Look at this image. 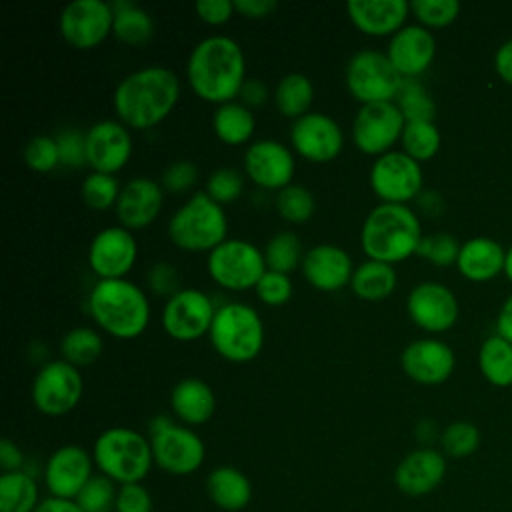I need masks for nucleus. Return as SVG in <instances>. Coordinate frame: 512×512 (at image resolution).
Returning a JSON list of instances; mask_svg holds the SVG:
<instances>
[{"mask_svg": "<svg viewBox=\"0 0 512 512\" xmlns=\"http://www.w3.org/2000/svg\"><path fill=\"white\" fill-rule=\"evenodd\" d=\"M162 204L164 190L160 182L148 176H134L122 186L114 210L120 226L134 232L148 228L160 216Z\"/></svg>", "mask_w": 512, "mask_h": 512, "instance_id": "25", "label": "nucleus"}, {"mask_svg": "<svg viewBox=\"0 0 512 512\" xmlns=\"http://www.w3.org/2000/svg\"><path fill=\"white\" fill-rule=\"evenodd\" d=\"M506 250L492 238L476 236L460 246L458 272L470 282H488L504 272Z\"/></svg>", "mask_w": 512, "mask_h": 512, "instance_id": "29", "label": "nucleus"}, {"mask_svg": "<svg viewBox=\"0 0 512 512\" xmlns=\"http://www.w3.org/2000/svg\"><path fill=\"white\" fill-rule=\"evenodd\" d=\"M300 270L312 288L320 292H338L350 286L354 264L344 248L336 244H316L306 250Z\"/></svg>", "mask_w": 512, "mask_h": 512, "instance_id": "26", "label": "nucleus"}, {"mask_svg": "<svg viewBox=\"0 0 512 512\" xmlns=\"http://www.w3.org/2000/svg\"><path fill=\"white\" fill-rule=\"evenodd\" d=\"M206 270L214 284L230 292L254 290L268 270L264 250L250 240L226 238L206 256Z\"/></svg>", "mask_w": 512, "mask_h": 512, "instance_id": "8", "label": "nucleus"}, {"mask_svg": "<svg viewBox=\"0 0 512 512\" xmlns=\"http://www.w3.org/2000/svg\"><path fill=\"white\" fill-rule=\"evenodd\" d=\"M504 274L512 282V246L506 250V264H504Z\"/></svg>", "mask_w": 512, "mask_h": 512, "instance_id": "61", "label": "nucleus"}, {"mask_svg": "<svg viewBox=\"0 0 512 512\" xmlns=\"http://www.w3.org/2000/svg\"><path fill=\"white\" fill-rule=\"evenodd\" d=\"M422 226L408 204L374 206L360 228V246L368 260L398 264L416 254L422 240Z\"/></svg>", "mask_w": 512, "mask_h": 512, "instance_id": "4", "label": "nucleus"}, {"mask_svg": "<svg viewBox=\"0 0 512 512\" xmlns=\"http://www.w3.org/2000/svg\"><path fill=\"white\" fill-rule=\"evenodd\" d=\"M194 10L208 26H222L236 14L232 0H200L196 2Z\"/></svg>", "mask_w": 512, "mask_h": 512, "instance_id": "54", "label": "nucleus"}, {"mask_svg": "<svg viewBox=\"0 0 512 512\" xmlns=\"http://www.w3.org/2000/svg\"><path fill=\"white\" fill-rule=\"evenodd\" d=\"M272 98L276 110L294 122L310 112L314 102V84L306 74L290 72L278 80Z\"/></svg>", "mask_w": 512, "mask_h": 512, "instance_id": "33", "label": "nucleus"}, {"mask_svg": "<svg viewBox=\"0 0 512 512\" xmlns=\"http://www.w3.org/2000/svg\"><path fill=\"white\" fill-rule=\"evenodd\" d=\"M24 164L40 174L52 172L56 166H60V150L56 136H34L28 140L24 148Z\"/></svg>", "mask_w": 512, "mask_h": 512, "instance_id": "48", "label": "nucleus"}, {"mask_svg": "<svg viewBox=\"0 0 512 512\" xmlns=\"http://www.w3.org/2000/svg\"><path fill=\"white\" fill-rule=\"evenodd\" d=\"M58 150H60V164L66 168H78L86 164V144H84V134L78 130H62L56 136Z\"/></svg>", "mask_w": 512, "mask_h": 512, "instance_id": "52", "label": "nucleus"}, {"mask_svg": "<svg viewBox=\"0 0 512 512\" xmlns=\"http://www.w3.org/2000/svg\"><path fill=\"white\" fill-rule=\"evenodd\" d=\"M456 366L454 350L438 338H420L400 352V368L422 386L444 384Z\"/></svg>", "mask_w": 512, "mask_h": 512, "instance_id": "22", "label": "nucleus"}, {"mask_svg": "<svg viewBox=\"0 0 512 512\" xmlns=\"http://www.w3.org/2000/svg\"><path fill=\"white\" fill-rule=\"evenodd\" d=\"M84 144L86 166H90L92 172L112 176L130 162L134 150L130 128L120 120H100L92 124L84 134Z\"/></svg>", "mask_w": 512, "mask_h": 512, "instance_id": "21", "label": "nucleus"}, {"mask_svg": "<svg viewBox=\"0 0 512 512\" xmlns=\"http://www.w3.org/2000/svg\"><path fill=\"white\" fill-rule=\"evenodd\" d=\"M120 182L116 180V176L112 174H102V172H90L84 180H82V188H80V196L84 200V204L90 210L96 212H106L110 208L116 206L118 196H120Z\"/></svg>", "mask_w": 512, "mask_h": 512, "instance_id": "42", "label": "nucleus"}, {"mask_svg": "<svg viewBox=\"0 0 512 512\" xmlns=\"http://www.w3.org/2000/svg\"><path fill=\"white\" fill-rule=\"evenodd\" d=\"M494 68L498 72V76L512 86V40L504 42L494 56Z\"/></svg>", "mask_w": 512, "mask_h": 512, "instance_id": "58", "label": "nucleus"}, {"mask_svg": "<svg viewBox=\"0 0 512 512\" xmlns=\"http://www.w3.org/2000/svg\"><path fill=\"white\" fill-rule=\"evenodd\" d=\"M170 242L184 252H212L226 240L228 218L204 190L194 192L168 220Z\"/></svg>", "mask_w": 512, "mask_h": 512, "instance_id": "6", "label": "nucleus"}, {"mask_svg": "<svg viewBox=\"0 0 512 512\" xmlns=\"http://www.w3.org/2000/svg\"><path fill=\"white\" fill-rule=\"evenodd\" d=\"M404 78L396 72L386 52L360 50L350 56L344 70L348 94L362 104L394 102Z\"/></svg>", "mask_w": 512, "mask_h": 512, "instance_id": "9", "label": "nucleus"}, {"mask_svg": "<svg viewBox=\"0 0 512 512\" xmlns=\"http://www.w3.org/2000/svg\"><path fill=\"white\" fill-rule=\"evenodd\" d=\"M154 466L170 476H190L206 460L204 440L184 424L172 422L168 428L150 436Z\"/></svg>", "mask_w": 512, "mask_h": 512, "instance_id": "15", "label": "nucleus"}, {"mask_svg": "<svg viewBox=\"0 0 512 512\" xmlns=\"http://www.w3.org/2000/svg\"><path fill=\"white\" fill-rule=\"evenodd\" d=\"M398 284V274L392 264L378 260H364L354 268L350 290L366 302H380L388 298Z\"/></svg>", "mask_w": 512, "mask_h": 512, "instance_id": "32", "label": "nucleus"}, {"mask_svg": "<svg viewBox=\"0 0 512 512\" xmlns=\"http://www.w3.org/2000/svg\"><path fill=\"white\" fill-rule=\"evenodd\" d=\"M186 80L192 92L208 104H226L238 98L246 82L242 46L222 34L200 40L186 60Z\"/></svg>", "mask_w": 512, "mask_h": 512, "instance_id": "2", "label": "nucleus"}, {"mask_svg": "<svg viewBox=\"0 0 512 512\" xmlns=\"http://www.w3.org/2000/svg\"><path fill=\"white\" fill-rule=\"evenodd\" d=\"M34 512H84V510L76 504V500L46 496L40 500V504Z\"/></svg>", "mask_w": 512, "mask_h": 512, "instance_id": "59", "label": "nucleus"}, {"mask_svg": "<svg viewBox=\"0 0 512 512\" xmlns=\"http://www.w3.org/2000/svg\"><path fill=\"white\" fill-rule=\"evenodd\" d=\"M346 14L356 30L372 38L394 36L406 26L410 2L406 0H350Z\"/></svg>", "mask_w": 512, "mask_h": 512, "instance_id": "27", "label": "nucleus"}, {"mask_svg": "<svg viewBox=\"0 0 512 512\" xmlns=\"http://www.w3.org/2000/svg\"><path fill=\"white\" fill-rule=\"evenodd\" d=\"M460 242L456 236L448 234V232H434L428 236H422L420 246L416 250V254L428 262H432L434 266H452L458 260L460 254Z\"/></svg>", "mask_w": 512, "mask_h": 512, "instance_id": "47", "label": "nucleus"}, {"mask_svg": "<svg viewBox=\"0 0 512 512\" xmlns=\"http://www.w3.org/2000/svg\"><path fill=\"white\" fill-rule=\"evenodd\" d=\"M290 144L306 162L328 164L340 156L344 148V132L332 116L310 110L292 122Z\"/></svg>", "mask_w": 512, "mask_h": 512, "instance_id": "16", "label": "nucleus"}, {"mask_svg": "<svg viewBox=\"0 0 512 512\" xmlns=\"http://www.w3.org/2000/svg\"><path fill=\"white\" fill-rule=\"evenodd\" d=\"M478 366L492 386H512V342L500 334L488 336L480 346Z\"/></svg>", "mask_w": 512, "mask_h": 512, "instance_id": "36", "label": "nucleus"}, {"mask_svg": "<svg viewBox=\"0 0 512 512\" xmlns=\"http://www.w3.org/2000/svg\"><path fill=\"white\" fill-rule=\"evenodd\" d=\"M496 330L502 338H506L508 342H512V294L504 300L500 312H498V320H496Z\"/></svg>", "mask_w": 512, "mask_h": 512, "instance_id": "60", "label": "nucleus"}, {"mask_svg": "<svg viewBox=\"0 0 512 512\" xmlns=\"http://www.w3.org/2000/svg\"><path fill=\"white\" fill-rule=\"evenodd\" d=\"M104 352V340L98 330L90 326H76L68 330L60 340L62 360L70 362L76 368L94 364Z\"/></svg>", "mask_w": 512, "mask_h": 512, "instance_id": "37", "label": "nucleus"}, {"mask_svg": "<svg viewBox=\"0 0 512 512\" xmlns=\"http://www.w3.org/2000/svg\"><path fill=\"white\" fill-rule=\"evenodd\" d=\"M304 254L306 252L302 250V242L298 234L292 230H282L274 234L264 248V260L268 270L282 272V274H290L296 268H300Z\"/></svg>", "mask_w": 512, "mask_h": 512, "instance_id": "39", "label": "nucleus"}, {"mask_svg": "<svg viewBox=\"0 0 512 512\" xmlns=\"http://www.w3.org/2000/svg\"><path fill=\"white\" fill-rule=\"evenodd\" d=\"M406 126L396 102L362 104L352 120V142L366 156H382L394 150Z\"/></svg>", "mask_w": 512, "mask_h": 512, "instance_id": "12", "label": "nucleus"}, {"mask_svg": "<svg viewBox=\"0 0 512 512\" xmlns=\"http://www.w3.org/2000/svg\"><path fill=\"white\" fill-rule=\"evenodd\" d=\"M204 192L220 206L232 204L234 200H238L244 192V172L230 168V166H222L216 168L208 178H206V186Z\"/></svg>", "mask_w": 512, "mask_h": 512, "instance_id": "46", "label": "nucleus"}, {"mask_svg": "<svg viewBox=\"0 0 512 512\" xmlns=\"http://www.w3.org/2000/svg\"><path fill=\"white\" fill-rule=\"evenodd\" d=\"M216 306L198 288H182L162 308V328L176 342H194L210 332Z\"/></svg>", "mask_w": 512, "mask_h": 512, "instance_id": "14", "label": "nucleus"}, {"mask_svg": "<svg viewBox=\"0 0 512 512\" xmlns=\"http://www.w3.org/2000/svg\"><path fill=\"white\" fill-rule=\"evenodd\" d=\"M394 102L400 108L406 122L434 120V100L418 80H404Z\"/></svg>", "mask_w": 512, "mask_h": 512, "instance_id": "43", "label": "nucleus"}, {"mask_svg": "<svg viewBox=\"0 0 512 512\" xmlns=\"http://www.w3.org/2000/svg\"><path fill=\"white\" fill-rule=\"evenodd\" d=\"M94 476L92 452L78 444H64L56 448L42 470L44 486L50 496L74 500L80 490Z\"/></svg>", "mask_w": 512, "mask_h": 512, "instance_id": "20", "label": "nucleus"}, {"mask_svg": "<svg viewBox=\"0 0 512 512\" xmlns=\"http://www.w3.org/2000/svg\"><path fill=\"white\" fill-rule=\"evenodd\" d=\"M264 322L256 308L244 302H226L216 308L208 338L220 358L246 364L264 348Z\"/></svg>", "mask_w": 512, "mask_h": 512, "instance_id": "7", "label": "nucleus"}, {"mask_svg": "<svg viewBox=\"0 0 512 512\" xmlns=\"http://www.w3.org/2000/svg\"><path fill=\"white\" fill-rule=\"evenodd\" d=\"M170 408L184 426H202L216 412V396L208 382L188 376L172 386Z\"/></svg>", "mask_w": 512, "mask_h": 512, "instance_id": "28", "label": "nucleus"}, {"mask_svg": "<svg viewBox=\"0 0 512 512\" xmlns=\"http://www.w3.org/2000/svg\"><path fill=\"white\" fill-rule=\"evenodd\" d=\"M410 14L424 28H446L460 16V2L456 0H414Z\"/></svg>", "mask_w": 512, "mask_h": 512, "instance_id": "45", "label": "nucleus"}, {"mask_svg": "<svg viewBox=\"0 0 512 512\" xmlns=\"http://www.w3.org/2000/svg\"><path fill=\"white\" fill-rule=\"evenodd\" d=\"M84 378L80 368L66 360L44 362L30 386V396L34 408L50 418L64 416L72 412L82 400Z\"/></svg>", "mask_w": 512, "mask_h": 512, "instance_id": "10", "label": "nucleus"}, {"mask_svg": "<svg viewBox=\"0 0 512 512\" xmlns=\"http://www.w3.org/2000/svg\"><path fill=\"white\" fill-rule=\"evenodd\" d=\"M92 458L98 474L118 486L142 482L154 466L150 438L128 426L102 430L92 444Z\"/></svg>", "mask_w": 512, "mask_h": 512, "instance_id": "5", "label": "nucleus"}, {"mask_svg": "<svg viewBox=\"0 0 512 512\" xmlns=\"http://www.w3.org/2000/svg\"><path fill=\"white\" fill-rule=\"evenodd\" d=\"M40 500V488L32 472L0 474V512H34Z\"/></svg>", "mask_w": 512, "mask_h": 512, "instance_id": "35", "label": "nucleus"}, {"mask_svg": "<svg viewBox=\"0 0 512 512\" xmlns=\"http://www.w3.org/2000/svg\"><path fill=\"white\" fill-rule=\"evenodd\" d=\"M236 14L248 20H264L278 8L276 0H234Z\"/></svg>", "mask_w": 512, "mask_h": 512, "instance_id": "56", "label": "nucleus"}, {"mask_svg": "<svg viewBox=\"0 0 512 512\" xmlns=\"http://www.w3.org/2000/svg\"><path fill=\"white\" fill-rule=\"evenodd\" d=\"M292 290L294 288H292L290 274H282L274 270H266L254 288L258 300L272 308L284 306L292 298Z\"/></svg>", "mask_w": 512, "mask_h": 512, "instance_id": "49", "label": "nucleus"}, {"mask_svg": "<svg viewBox=\"0 0 512 512\" xmlns=\"http://www.w3.org/2000/svg\"><path fill=\"white\" fill-rule=\"evenodd\" d=\"M86 306L96 326L118 340H134L150 324L148 296L128 278L98 280L88 294Z\"/></svg>", "mask_w": 512, "mask_h": 512, "instance_id": "3", "label": "nucleus"}, {"mask_svg": "<svg viewBox=\"0 0 512 512\" xmlns=\"http://www.w3.org/2000/svg\"><path fill=\"white\" fill-rule=\"evenodd\" d=\"M114 24V8L106 0H74L66 4L58 18V32L76 50L100 46Z\"/></svg>", "mask_w": 512, "mask_h": 512, "instance_id": "13", "label": "nucleus"}, {"mask_svg": "<svg viewBox=\"0 0 512 512\" xmlns=\"http://www.w3.org/2000/svg\"><path fill=\"white\" fill-rule=\"evenodd\" d=\"M448 470L446 456L442 450L432 446H422L408 452L394 468V486L412 498L426 496L434 492Z\"/></svg>", "mask_w": 512, "mask_h": 512, "instance_id": "23", "label": "nucleus"}, {"mask_svg": "<svg viewBox=\"0 0 512 512\" xmlns=\"http://www.w3.org/2000/svg\"><path fill=\"white\" fill-rule=\"evenodd\" d=\"M386 56L404 80H416L434 62L436 38L420 24H406L388 40Z\"/></svg>", "mask_w": 512, "mask_h": 512, "instance_id": "24", "label": "nucleus"}, {"mask_svg": "<svg viewBox=\"0 0 512 512\" xmlns=\"http://www.w3.org/2000/svg\"><path fill=\"white\" fill-rule=\"evenodd\" d=\"M158 182L168 194H186L198 182V168L190 160H174L164 168Z\"/></svg>", "mask_w": 512, "mask_h": 512, "instance_id": "50", "label": "nucleus"}, {"mask_svg": "<svg viewBox=\"0 0 512 512\" xmlns=\"http://www.w3.org/2000/svg\"><path fill=\"white\" fill-rule=\"evenodd\" d=\"M276 212L288 224H304L314 216L316 200L306 186L290 184L276 192Z\"/></svg>", "mask_w": 512, "mask_h": 512, "instance_id": "40", "label": "nucleus"}, {"mask_svg": "<svg viewBox=\"0 0 512 512\" xmlns=\"http://www.w3.org/2000/svg\"><path fill=\"white\" fill-rule=\"evenodd\" d=\"M0 468H2V472L26 470L24 452H22L20 446H18L16 442H12L10 438H2V440H0Z\"/></svg>", "mask_w": 512, "mask_h": 512, "instance_id": "57", "label": "nucleus"}, {"mask_svg": "<svg viewBox=\"0 0 512 512\" xmlns=\"http://www.w3.org/2000/svg\"><path fill=\"white\" fill-rule=\"evenodd\" d=\"M112 8H114L112 34L118 42L126 46H144L146 42H150V38L154 36V20L144 8L128 0L112 2Z\"/></svg>", "mask_w": 512, "mask_h": 512, "instance_id": "34", "label": "nucleus"}, {"mask_svg": "<svg viewBox=\"0 0 512 512\" xmlns=\"http://www.w3.org/2000/svg\"><path fill=\"white\" fill-rule=\"evenodd\" d=\"M178 100V74L166 66H144L116 84L112 108L126 128L150 130L172 114Z\"/></svg>", "mask_w": 512, "mask_h": 512, "instance_id": "1", "label": "nucleus"}, {"mask_svg": "<svg viewBox=\"0 0 512 512\" xmlns=\"http://www.w3.org/2000/svg\"><path fill=\"white\" fill-rule=\"evenodd\" d=\"M146 282L148 288L158 294V296H166L172 298L180 288V276H178V268L172 266L170 262H156L148 274H146Z\"/></svg>", "mask_w": 512, "mask_h": 512, "instance_id": "53", "label": "nucleus"}, {"mask_svg": "<svg viewBox=\"0 0 512 512\" xmlns=\"http://www.w3.org/2000/svg\"><path fill=\"white\" fill-rule=\"evenodd\" d=\"M402 152H406L416 162H428L432 160L442 144V136L434 120H414L406 122L402 138Z\"/></svg>", "mask_w": 512, "mask_h": 512, "instance_id": "38", "label": "nucleus"}, {"mask_svg": "<svg viewBox=\"0 0 512 512\" xmlns=\"http://www.w3.org/2000/svg\"><path fill=\"white\" fill-rule=\"evenodd\" d=\"M244 176L262 190L280 192L292 184L296 172L294 152L274 138H260L244 152Z\"/></svg>", "mask_w": 512, "mask_h": 512, "instance_id": "17", "label": "nucleus"}, {"mask_svg": "<svg viewBox=\"0 0 512 512\" xmlns=\"http://www.w3.org/2000/svg\"><path fill=\"white\" fill-rule=\"evenodd\" d=\"M238 98L244 106H248L252 110V108L264 106L270 100V90L260 78H246Z\"/></svg>", "mask_w": 512, "mask_h": 512, "instance_id": "55", "label": "nucleus"}, {"mask_svg": "<svg viewBox=\"0 0 512 512\" xmlns=\"http://www.w3.org/2000/svg\"><path fill=\"white\" fill-rule=\"evenodd\" d=\"M440 450L446 458H468L472 456L478 446H480V430L476 424L466 422V420H456L450 422L442 432H440Z\"/></svg>", "mask_w": 512, "mask_h": 512, "instance_id": "41", "label": "nucleus"}, {"mask_svg": "<svg viewBox=\"0 0 512 512\" xmlns=\"http://www.w3.org/2000/svg\"><path fill=\"white\" fill-rule=\"evenodd\" d=\"M154 500L142 482L118 486L114 512H152Z\"/></svg>", "mask_w": 512, "mask_h": 512, "instance_id": "51", "label": "nucleus"}, {"mask_svg": "<svg viewBox=\"0 0 512 512\" xmlns=\"http://www.w3.org/2000/svg\"><path fill=\"white\" fill-rule=\"evenodd\" d=\"M88 266L98 280L126 278L138 258V244L124 226H108L94 234L88 246Z\"/></svg>", "mask_w": 512, "mask_h": 512, "instance_id": "18", "label": "nucleus"}, {"mask_svg": "<svg viewBox=\"0 0 512 512\" xmlns=\"http://www.w3.org/2000/svg\"><path fill=\"white\" fill-rule=\"evenodd\" d=\"M372 192L382 204H408L422 194V166L402 150L374 158L368 174Z\"/></svg>", "mask_w": 512, "mask_h": 512, "instance_id": "11", "label": "nucleus"}, {"mask_svg": "<svg viewBox=\"0 0 512 512\" xmlns=\"http://www.w3.org/2000/svg\"><path fill=\"white\" fill-rule=\"evenodd\" d=\"M406 312L414 326L424 332L440 334L450 330L458 320V300L442 282L426 280L416 284L406 298Z\"/></svg>", "mask_w": 512, "mask_h": 512, "instance_id": "19", "label": "nucleus"}, {"mask_svg": "<svg viewBox=\"0 0 512 512\" xmlns=\"http://www.w3.org/2000/svg\"><path fill=\"white\" fill-rule=\"evenodd\" d=\"M118 484L104 474H94L74 498L84 512H114Z\"/></svg>", "mask_w": 512, "mask_h": 512, "instance_id": "44", "label": "nucleus"}, {"mask_svg": "<svg viewBox=\"0 0 512 512\" xmlns=\"http://www.w3.org/2000/svg\"><path fill=\"white\" fill-rule=\"evenodd\" d=\"M210 502L224 512H240L252 500V484L236 466H216L206 476Z\"/></svg>", "mask_w": 512, "mask_h": 512, "instance_id": "30", "label": "nucleus"}, {"mask_svg": "<svg viewBox=\"0 0 512 512\" xmlns=\"http://www.w3.org/2000/svg\"><path fill=\"white\" fill-rule=\"evenodd\" d=\"M212 130L222 144L242 146L248 144L254 136L256 116L240 100H232L216 106L212 114Z\"/></svg>", "mask_w": 512, "mask_h": 512, "instance_id": "31", "label": "nucleus"}]
</instances>
